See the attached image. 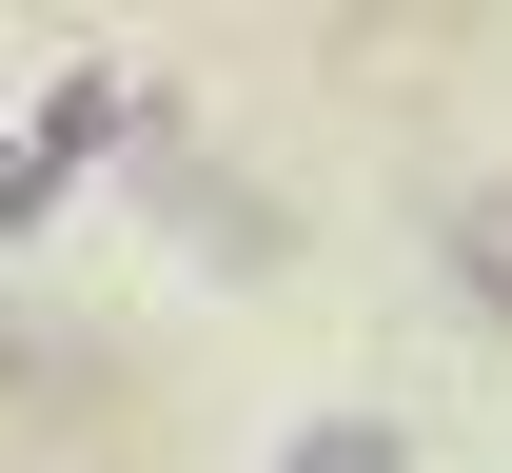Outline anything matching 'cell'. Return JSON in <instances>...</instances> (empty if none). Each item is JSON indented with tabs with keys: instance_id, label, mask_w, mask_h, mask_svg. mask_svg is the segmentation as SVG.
Returning a JSON list of instances; mask_svg holds the SVG:
<instances>
[{
	"instance_id": "obj_1",
	"label": "cell",
	"mask_w": 512,
	"mask_h": 473,
	"mask_svg": "<svg viewBox=\"0 0 512 473\" xmlns=\"http://www.w3.org/2000/svg\"><path fill=\"white\" fill-rule=\"evenodd\" d=\"M434 276H453V296H473V316L512 336V178H473V198L434 217Z\"/></svg>"
},
{
	"instance_id": "obj_2",
	"label": "cell",
	"mask_w": 512,
	"mask_h": 473,
	"mask_svg": "<svg viewBox=\"0 0 512 473\" xmlns=\"http://www.w3.org/2000/svg\"><path fill=\"white\" fill-rule=\"evenodd\" d=\"M276 473H414V454H394L375 414H316V434H296V454H276Z\"/></svg>"
},
{
	"instance_id": "obj_3",
	"label": "cell",
	"mask_w": 512,
	"mask_h": 473,
	"mask_svg": "<svg viewBox=\"0 0 512 473\" xmlns=\"http://www.w3.org/2000/svg\"><path fill=\"white\" fill-rule=\"evenodd\" d=\"M60 473H99V454H60Z\"/></svg>"
}]
</instances>
